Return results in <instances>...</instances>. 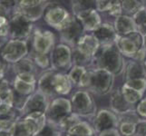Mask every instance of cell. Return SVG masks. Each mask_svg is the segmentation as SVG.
<instances>
[{
  "instance_id": "cell-1",
  "label": "cell",
  "mask_w": 146,
  "mask_h": 136,
  "mask_svg": "<svg viewBox=\"0 0 146 136\" xmlns=\"http://www.w3.org/2000/svg\"><path fill=\"white\" fill-rule=\"evenodd\" d=\"M126 61L120 53L115 44L101 45L97 54L93 58L90 69L102 68L113 74L115 77L123 74Z\"/></svg>"
},
{
  "instance_id": "cell-2",
  "label": "cell",
  "mask_w": 146,
  "mask_h": 136,
  "mask_svg": "<svg viewBox=\"0 0 146 136\" xmlns=\"http://www.w3.org/2000/svg\"><path fill=\"white\" fill-rule=\"evenodd\" d=\"M47 123L44 113H32L17 120L12 136H36Z\"/></svg>"
},
{
  "instance_id": "cell-3",
  "label": "cell",
  "mask_w": 146,
  "mask_h": 136,
  "mask_svg": "<svg viewBox=\"0 0 146 136\" xmlns=\"http://www.w3.org/2000/svg\"><path fill=\"white\" fill-rule=\"evenodd\" d=\"M115 76L102 68L90 69V83L86 89L92 94L106 95L112 93L114 86Z\"/></svg>"
},
{
  "instance_id": "cell-4",
  "label": "cell",
  "mask_w": 146,
  "mask_h": 136,
  "mask_svg": "<svg viewBox=\"0 0 146 136\" xmlns=\"http://www.w3.org/2000/svg\"><path fill=\"white\" fill-rule=\"evenodd\" d=\"M73 113L81 118H94L97 113L96 103L93 94L85 89H79L72 95Z\"/></svg>"
},
{
  "instance_id": "cell-5",
  "label": "cell",
  "mask_w": 146,
  "mask_h": 136,
  "mask_svg": "<svg viewBox=\"0 0 146 136\" xmlns=\"http://www.w3.org/2000/svg\"><path fill=\"white\" fill-rule=\"evenodd\" d=\"M29 54L27 41L25 40L9 39L2 45L0 56L4 63L15 64L26 58Z\"/></svg>"
},
{
  "instance_id": "cell-6",
  "label": "cell",
  "mask_w": 146,
  "mask_h": 136,
  "mask_svg": "<svg viewBox=\"0 0 146 136\" xmlns=\"http://www.w3.org/2000/svg\"><path fill=\"white\" fill-rule=\"evenodd\" d=\"M50 60L53 70L67 74L74 65L73 48L63 43L56 44L50 54Z\"/></svg>"
},
{
  "instance_id": "cell-7",
  "label": "cell",
  "mask_w": 146,
  "mask_h": 136,
  "mask_svg": "<svg viewBox=\"0 0 146 136\" xmlns=\"http://www.w3.org/2000/svg\"><path fill=\"white\" fill-rule=\"evenodd\" d=\"M34 31V23L29 21L21 14L13 12L9 17L10 39L25 40L31 37Z\"/></svg>"
},
{
  "instance_id": "cell-8",
  "label": "cell",
  "mask_w": 146,
  "mask_h": 136,
  "mask_svg": "<svg viewBox=\"0 0 146 136\" xmlns=\"http://www.w3.org/2000/svg\"><path fill=\"white\" fill-rule=\"evenodd\" d=\"M73 113L71 101L65 97H56L51 100L46 113L47 123L58 125L62 120Z\"/></svg>"
},
{
  "instance_id": "cell-9",
  "label": "cell",
  "mask_w": 146,
  "mask_h": 136,
  "mask_svg": "<svg viewBox=\"0 0 146 136\" xmlns=\"http://www.w3.org/2000/svg\"><path fill=\"white\" fill-rule=\"evenodd\" d=\"M58 32L61 43L67 44L72 48L76 45L80 38L85 34L82 24L73 14Z\"/></svg>"
},
{
  "instance_id": "cell-10",
  "label": "cell",
  "mask_w": 146,
  "mask_h": 136,
  "mask_svg": "<svg viewBox=\"0 0 146 136\" xmlns=\"http://www.w3.org/2000/svg\"><path fill=\"white\" fill-rule=\"evenodd\" d=\"M49 3V1L44 0H21L17 1L13 12L21 14L29 21L34 23L43 17L44 10Z\"/></svg>"
},
{
  "instance_id": "cell-11",
  "label": "cell",
  "mask_w": 146,
  "mask_h": 136,
  "mask_svg": "<svg viewBox=\"0 0 146 136\" xmlns=\"http://www.w3.org/2000/svg\"><path fill=\"white\" fill-rule=\"evenodd\" d=\"M32 53L40 54H50L55 45L54 34L46 29H34L31 36Z\"/></svg>"
},
{
  "instance_id": "cell-12",
  "label": "cell",
  "mask_w": 146,
  "mask_h": 136,
  "mask_svg": "<svg viewBox=\"0 0 146 136\" xmlns=\"http://www.w3.org/2000/svg\"><path fill=\"white\" fill-rule=\"evenodd\" d=\"M115 45L123 57L133 59L139 50L143 48V36L139 32H134L125 36H118Z\"/></svg>"
},
{
  "instance_id": "cell-13",
  "label": "cell",
  "mask_w": 146,
  "mask_h": 136,
  "mask_svg": "<svg viewBox=\"0 0 146 136\" xmlns=\"http://www.w3.org/2000/svg\"><path fill=\"white\" fill-rule=\"evenodd\" d=\"M71 15L64 7L50 2L44 12L43 19L49 27L59 31L67 22Z\"/></svg>"
},
{
  "instance_id": "cell-14",
  "label": "cell",
  "mask_w": 146,
  "mask_h": 136,
  "mask_svg": "<svg viewBox=\"0 0 146 136\" xmlns=\"http://www.w3.org/2000/svg\"><path fill=\"white\" fill-rule=\"evenodd\" d=\"M16 93L12 87V84L5 78L0 82V118L7 117L19 113L15 109Z\"/></svg>"
},
{
  "instance_id": "cell-15",
  "label": "cell",
  "mask_w": 146,
  "mask_h": 136,
  "mask_svg": "<svg viewBox=\"0 0 146 136\" xmlns=\"http://www.w3.org/2000/svg\"><path fill=\"white\" fill-rule=\"evenodd\" d=\"M12 87L18 95L28 97L36 91L37 75L35 74H20L15 75Z\"/></svg>"
},
{
  "instance_id": "cell-16",
  "label": "cell",
  "mask_w": 146,
  "mask_h": 136,
  "mask_svg": "<svg viewBox=\"0 0 146 136\" xmlns=\"http://www.w3.org/2000/svg\"><path fill=\"white\" fill-rule=\"evenodd\" d=\"M50 102L51 100H49L46 95L36 90L33 94L29 95L27 98L23 107L20 110V117L36 112L46 113Z\"/></svg>"
},
{
  "instance_id": "cell-17",
  "label": "cell",
  "mask_w": 146,
  "mask_h": 136,
  "mask_svg": "<svg viewBox=\"0 0 146 136\" xmlns=\"http://www.w3.org/2000/svg\"><path fill=\"white\" fill-rule=\"evenodd\" d=\"M118 124V115L111 109L105 108L97 111L92 122V125L97 132V133L111 129H117Z\"/></svg>"
},
{
  "instance_id": "cell-18",
  "label": "cell",
  "mask_w": 146,
  "mask_h": 136,
  "mask_svg": "<svg viewBox=\"0 0 146 136\" xmlns=\"http://www.w3.org/2000/svg\"><path fill=\"white\" fill-rule=\"evenodd\" d=\"M75 17L82 24L85 32L93 33L103 24L100 13L97 11L96 8L93 7L80 11L78 14L75 15Z\"/></svg>"
},
{
  "instance_id": "cell-19",
  "label": "cell",
  "mask_w": 146,
  "mask_h": 136,
  "mask_svg": "<svg viewBox=\"0 0 146 136\" xmlns=\"http://www.w3.org/2000/svg\"><path fill=\"white\" fill-rule=\"evenodd\" d=\"M119 124L117 130L122 136H135L136 124L141 118L135 109L118 115Z\"/></svg>"
},
{
  "instance_id": "cell-20",
  "label": "cell",
  "mask_w": 146,
  "mask_h": 136,
  "mask_svg": "<svg viewBox=\"0 0 146 136\" xmlns=\"http://www.w3.org/2000/svg\"><path fill=\"white\" fill-rule=\"evenodd\" d=\"M52 87L56 97H64L69 94L74 85L66 73L55 72L52 78Z\"/></svg>"
},
{
  "instance_id": "cell-21",
  "label": "cell",
  "mask_w": 146,
  "mask_h": 136,
  "mask_svg": "<svg viewBox=\"0 0 146 136\" xmlns=\"http://www.w3.org/2000/svg\"><path fill=\"white\" fill-rule=\"evenodd\" d=\"M100 46L101 44H99L98 40L94 37L92 33H85L80 38L74 48H76L83 54L93 59L95 56V54H97Z\"/></svg>"
},
{
  "instance_id": "cell-22",
  "label": "cell",
  "mask_w": 146,
  "mask_h": 136,
  "mask_svg": "<svg viewBox=\"0 0 146 136\" xmlns=\"http://www.w3.org/2000/svg\"><path fill=\"white\" fill-rule=\"evenodd\" d=\"M74 87L86 90L90 83V69L80 65H73L67 73Z\"/></svg>"
},
{
  "instance_id": "cell-23",
  "label": "cell",
  "mask_w": 146,
  "mask_h": 136,
  "mask_svg": "<svg viewBox=\"0 0 146 136\" xmlns=\"http://www.w3.org/2000/svg\"><path fill=\"white\" fill-rule=\"evenodd\" d=\"M92 34L98 40L101 45L115 44L118 38V34L115 31L113 25L106 22H103V24Z\"/></svg>"
},
{
  "instance_id": "cell-24",
  "label": "cell",
  "mask_w": 146,
  "mask_h": 136,
  "mask_svg": "<svg viewBox=\"0 0 146 136\" xmlns=\"http://www.w3.org/2000/svg\"><path fill=\"white\" fill-rule=\"evenodd\" d=\"M109 103H110V109L112 110L113 112H114L117 115L135 109L134 106L129 104L126 102V100H125L124 97L123 96L120 88L113 89L112 91V93L110 94Z\"/></svg>"
},
{
  "instance_id": "cell-25",
  "label": "cell",
  "mask_w": 146,
  "mask_h": 136,
  "mask_svg": "<svg viewBox=\"0 0 146 136\" xmlns=\"http://www.w3.org/2000/svg\"><path fill=\"white\" fill-rule=\"evenodd\" d=\"M113 25L118 36H125L132 33L138 32L133 17L127 16V15H122L116 17Z\"/></svg>"
},
{
  "instance_id": "cell-26",
  "label": "cell",
  "mask_w": 146,
  "mask_h": 136,
  "mask_svg": "<svg viewBox=\"0 0 146 136\" xmlns=\"http://www.w3.org/2000/svg\"><path fill=\"white\" fill-rule=\"evenodd\" d=\"M123 75L124 82L133 79L146 78V69L144 64L131 59L130 61L126 62Z\"/></svg>"
},
{
  "instance_id": "cell-27",
  "label": "cell",
  "mask_w": 146,
  "mask_h": 136,
  "mask_svg": "<svg viewBox=\"0 0 146 136\" xmlns=\"http://www.w3.org/2000/svg\"><path fill=\"white\" fill-rule=\"evenodd\" d=\"M56 72L53 69L43 71L37 78V91L41 92L48 98H56L52 87V78L54 74Z\"/></svg>"
},
{
  "instance_id": "cell-28",
  "label": "cell",
  "mask_w": 146,
  "mask_h": 136,
  "mask_svg": "<svg viewBox=\"0 0 146 136\" xmlns=\"http://www.w3.org/2000/svg\"><path fill=\"white\" fill-rule=\"evenodd\" d=\"M12 71L15 75H17L20 74H35L37 75V66L34 63L33 59L31 57H26L22 59L18 63L11 65Z\"/></svg>"
},
{
  "instance_id": "cell-29",
  "label": "cell",
  "mask_w": 146,
  "mask_h": 136,
  "mask_svg": "<svg viewBox=\"0 0 146 136\" xmlns=\"http://www.w3.org/2000/svg\"><path fill=\"white\" fill-rule=\"evenodd\" d=\"M69 136H98L97 132L95 131L92 123L87 121L82 120L75 126L69 131L67 134Z\"/></svg>"
},
{
  "instance_id": "cell-30",
  "label": "cell",
  "mask_w": 146,
  "mask_h": 136,
  "mask_svg": "<svg viewBox=\"0 0 146 136\" xmlns=\"http://www.w3.org/2000/svg\"><path fill=\"white\" fill-rule=\"evenodd\" d=\"M120 89H121V92H122L123 96L126 100V102L134 107L136 106V104L143 98V94L131 88L124 83L122 86L120 87Z\"/></svg>"
},
{
  "instance_id": "cell-31",
  "label": "cell",
  "mask_w": 146,
  "mask_h": 136,
  "mask_svg": "<svg viewBox=\"0 0 146 136\" xmlns=\"http://www.w3.org/2000/svg\"><path fill=\"white\" fill-rule=\"evenodd\" d=\"M9 13L0 4V38L9 37Z\"/></svg>"
},
{
  "instance_id": "cell-32",
  "label": "cell",
  "mask_w": 146,
  "mask_h": 136,
  "mask_svg": "<svg viewBox=\"0 0 146 136\" xmlns=\"http://www.w3.org/2000/svg\"><path fill=\"white\" fill-rule=\"evenodd\" d=\"M81 121H82L81 117L73 113L70 115H68V116L65 117L64 120H62L57 126L62 131V133L65 135L68 133L70 130H71L74 126H75L78 123L81 122Z\"/></svg>"
},
{
  "instance_id": "cell-33",
  "label": "cell",
  "mask_w": 146,
  "mask_h": 136,
  "mask_svg": "<svg viewBox=\"0 0 146 136\" xmlns=\"http://www.w3.org/2000/svg\"><path fill=\"white\" fill-rule=\"evenodd\" d=\"M143 7V1H137V0H124L122 1V8L123 15L133 17L136 14L140 9Z\"/></svg>"
},
{
  "instance_id": "cell-34",
  "label": "cell",
  "mask_w": 146,
  "mask_h": 136,
  "mask_svg": "<svg viewBox=\"0 0 146 136\" xmlns=\"http://www.w3.org/2000/svg\"><path fill=\"white\" fill-rule=\"evenodd\" d=\"M30 57L33 59L34 63L36 64L38 68L44 70V71L52 69L50 54H40L36 53H31V56Z\"/></svg>"
},
{
  "instance_id": "cell-35",
  "label": "cell",
  "mask_w": 146,
  "mask_h": 136,
  "mask_svg": "<svg viewBox=\"0 0 146 136\" xmlns=\"http://www.w3.org/2000/svg\"><path fill=\"white\" fill-rule=\"evenodd\" d=\"M137 31L143 36L146 34V8L143 7L133 16Z\"/></svg>"
},
{
  "instance_id": "cell-36",
  "label": "cell",
  "mask_w": 146,
  "mask_h": 136,
  "mask_svg": "<svg viewBox=\"0 0 146 136\" xmlns=\"http://www.w3.org/2000/svg\"><path fill=\"white\" fill-rule=\"evenodd\" d=\"M64 134L62 133V131L59 129L57 125H54L52 123H46L39 133L36 136H64Z\"/></svg>"
},
{
  "instance_id": "cell-37",
  "label": "cell",
  "mask_w": 146,
  "mask_h": 136,
  "mask_svg": "<svg viewBox=\"0 0 146 136\" xmlns=\"http://www.w3.org/2000/svg\"><path fill=\"white\" fill-rule=\"evenodd\" d=\"M114 0H96L95 8L99 13H106L109 15L114 6Z\"/></svg>"
},
{
  "instance_id": "cell-38",
  "label": "cell",
  "mask_w": 146,
  "mask_h": 136,
  "mask_svg": "<svg viewBox=\"0 0 146 136\" xmlns=\"http://www.w3.org/2000/svg\"><path fill=\"white\" fill-rule=\"evenodd\" d=\"M124 84H127L131 88L136 90L143 94L146 92V78L133 79V80H130V81L124 82Z\"/></svg>"
},
{
  "instance_id": "cell-39",
  "label": "cell",
  "mask_w": 146,
  "mask_h": 136,
  "mask_svg": "<svg viewBox=\"0 0 146 136\" xmlns=\"http://www.w3.org/2000/svg\"><path fill=\"white\" fill-rule=\"evenodd\" d=\"M135 111L141 119H146V96H143V98L136 104Z\"/></svg>"
},
{
  "instance_id": "cell-40",
  "label": "cell",
  "mask_w": 146,
  "mask_h": 136,
  "mask_svg": "<svg viewBox=\"0 0 146 136\" xmlns=\"http://www.w3.org/2000/svg\"><path fill=\"white\" fill-rule=\"evenodd\" d=\"M146 134V119H141L136 124L135 136H144Z\"/></svg>"
},
{
  "instance_id": "cell-41",
  "label": "cell",
  "mask_w": 146,
  "mask_h": 136,
  "mask_svg": "<svg viewBox=\"0 0 146 136\" xmlns=\"http://www.w3.org/2000/svg\"><path fill=\"white\" fill-rule=\"evenodd\" d=\"M98 136H122L117 129H111L98 133Z\"/></svg>"
},
{
  "instance_id": "cell-42",
  "label": "cell",
  "mask_w": 146,
  "mask_h": 136,
  "mask_svg": "<svg viewBox=\"0 0 146 136\" xmlns=\"http://www.w3.org/2000/svg\"><path fill=\"white\" fill-rule=\"evenodd\" d=\"M6 71H7V66L6 64L4 62L0 61V82L3 81L5 79V74H6Z\"/></svg>"
},
{
  "instance_id": "cell-43",
  "label": "cell",
  "mask_w": 146,
  "mask_h": 136,
  "mask_svg": "<svg viewBox=\"0 0 146 136\" xmlns=\"http://www.w3.org/2000/svg\"><path fill=\"white\" fill-rule=\"evenodd\" d=\"M0 136H12V133L7 132H0Z\"/></svg>"
},
{
  "instance_id": "cell-44",
  "label": "cell",
  "mask_w": 146,
  "mask_h": 136,
  "mask_svg": "<svg viewBox=\"0 0 146 136\" xmlns=\"http://www.w3.org/2000/svg\"><path fill=\"white\" fill-rule=\"evenodd\" d=\"M143 48L145 49V51H146V34H144V36H143Z\"/></svg>"
},
{
  "instance_id": "cell-45",
  "label": "cell",
  "mask_w": 146,
  "mask_h": 136,
  "mask_svg": "<svg viewBox=\"0 0 146 136\" xmlns=\"http://www.w3.org/2000/svg\"><path fill=\"white\" fill-rule=\"evenodd\" d=\"M143 7H144V8H146V1H145V0L143 1Z\"/></svg>"
},
{
  "instance_id": "cell-46",
  "label": "cell",
  "mask_w": 146,
  "mask_h": 136,
  "mask_svg": "<svg viewBox=\"0 0 146 136\" xmlns=\"http://www.w3.org/2000/svg\"><path fill=\"white\" fill-rule=\"evenodd\" d=\"M143 64H144V66H145V69H146V59H145V61L143 62Z\"/></svg>"
},
{
  "instance_id": "cell-47",
  "label": "cell",
  "mask_w": 146,
  "mask_h": 136,
  "mask_svg": "<svg viewBox=\"0 0 146 136\" xmlns=\"http://www.w3.org/2000/svg\"><path fill=\"white\" fill-rule=\"evenodd\" d=\"M1 48H2V45L0 44V51H1Z\"/></svg>"
},
{
  "instance_id": "cell-48",
  "label": "cell",
  "mask_w": 146,
  "mask_h": 136,
  "mask_svg": "<svg viewBox=\"0 0 146 136\" xmlns=\"http://www.w3.org/2000/svg\"><path fill=\"white\" fill-rule=\"evenodd\" d=\"M64 136H69V135H64Z\"/></svg>"
},
{
  "instance_id": "cell-49",
  "label": "cell",
  "mask_w": 146,
  "mask_h": 136,
  "mask_svg": "<svg viewBox=\"0 0 146 136\" xmlns=\"http://www.w3.org/2000/svg\"><path fill=\"white\" fill-rule=\"evenodd\" d=\"M144 136H146V134H145V135H144Z\"/></svg>"
}]
</instances>
